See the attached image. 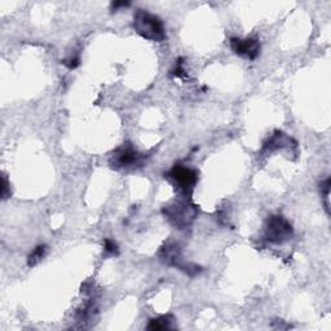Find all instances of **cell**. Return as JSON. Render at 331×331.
Listing matches in <instances>:
<instances>
[{
  "mask_svg": "<svg viewBox=\"0 0 331 331\" xmlns=\"http://www.w3.org/2000/svg\"><path fill=\"white\" fill-rule=\"evenodd\" d=\"M230 48L236 52L238 56L244 57L249 60H255L260 53V43L256 39H238V38H232L230 39Z\"/></svg>",
  "mask_w": 331,
  "mask_h": 331,
  "instance_id": "5",
  "label": "cell"
},
{
  "mask_svg": "<svg viewBox=\"0 0 331 331\" xmlns=\"http://www.w3.org/2000/svg\"><path fill=\"white\" fill-rule=\"evenodd\" d=\"M169 176L174 180L177 188L181 189L184 193H190L197 184V180H198L196 171L186 169V167H181V166H175L174 169L170 171Z\"/></svg>",
  "mask_w": 331,
  "mask_h": 331,
  "instance_id": "4",
  "label": "cell"
},
{
  "mask_svg": "<svg viewBox=\"0 0 331 331\" xmlns=\"http://www.w3.org/2000/svg\"><path fill=\"white\" fill-rule=\"evenodd\" d=\"M330 185H331V180L326 179L322 184H321V193H322L323 198L326 201V210L328 212V197H330Z\"/></svg>",
  "mask_w": 331,
  "mask_h": 331,
  "instance_id": "10",
  "label": "cell"
},
{
  "mask_svg": "<svg viewBox=\"0 0 331 331\" xmlns=\"http://www.w3.org/2000/svg\"><path fill=\"white\" fill-rule=\"evenodd\" d=\"M292 236V227L284 216L272 215L267 220L265 225V238L268 242L274 244H281L289 241Z\"/></svg>",
  "mask_w": 331,
  "mask_h": 331,
  "instance_id": "2",
  "label": "cell"
},
{
  "mask_svg": "<svg viewBox=\"0 0 331 331\" xmlns=\"http://www.w3.org/2000/svg\"><path fill=\"white\" fill-rule=\"evenodd\" d=\"M172 322H174V320H172L171 316H162V317L150 320V322H149L148 325V328L153 331L167 330V328L172 327Z\"/></svg>",
  "mask_w": 331,
  "mask_h": 331,
  "instance_id": "8",
  "label": "cell"
},
{
  "mask_svg": "<svg viewBox=\"0 0 331 331\" xmlns=\"http://www.w3.org/2000/svg\"><path fill=\"white\" fill-rule=\"evenodd\" d=\"M133 27L139 35L148 40L163 42L166 39V31L162 20L144 9H137L133 16Z\"/></svg>",
  "mask_w": 331,
  "mask_h": 331,
  "instance_id": "1",
  "label": "cell"
},
{
  "mask_svg": "<svg viewBox=\"0 0 331 331\" xmlns=\"http://www.w3.org/2000/svg\"><path fill=\"white\" fill-rule=\"evenodd\" d=\"M166 217L175 225V227L183 229L186 225L191 224L197 216V210L193 205L188 202L176 203V205L169 206L163 210Z\"/></svg>",
  "mask_w": 331,
  "mask_h": 331,
  "instance_id": "3",
  "label": "cell"
},
{
  "mask_svg": "<svg viewBox=\"0 0 331 331\" xmlns=\"http://www.w3.org/2000/svg\"><path fill=\"white\" fill-rule=\"evenodd\" d=\"M105 251L112 254V255H118V246H117L115 242L106 239V241H105Z\"/></svg>",
  "mask_w": 331,
  "mask_h": 331,
  "instance_id": "11",
  "label": "cell"
},
{
  "mask_svg": "<svg viewBox=\"0 0 331 331\" xmlns=\"http://www.w3.org/2000/svg\"><path fill=\"white\" fill-rule=\"evenodd\" d=\"M45 254H47V246H45V244H40V246H38L37 249L30 254V256H29V260H27L29 267H35L37 264H39L40 261L44 259Z\"/></svg>",
  "mask_w": 331,
  "mask_h": 331,
  "instance_id": "9",
  "label": "cell"
},
{
  "mask_svg": "<svg viewBox=\"0 0 331 331\" xmlns=\"http://www.w3.org/2000/svg\"><path fill=\"white\" fill-rule=\"evenodd\" d=\"M8 183H7L6 177H3V180H2V198L7 200V198H8Z\"/></svg>",
  "mask_w": 331,
  "mask_h": 331,
  "instance_id": "13",
  "label": "cell"
},
{
  "mask_svg": "<svg viewBox=\"0 0 331 331\" xmlns=\"http://www.w3.org/2000/svg\"><path fill=\"white\" fill-rule=\"evenodd\" d=\"M291 143H295L291 137L286 136L282 132H275L274 135L268 140V143L264 145V149L268 150V152H273V150H277V149H282L285 146H289Z\"/></svg>",
  "mask_w": 331,
  "mask_h": 331,
  "instance_id": "7",
  "label": "cell"
},
{
  "mask_svg": "<svg viewBox=\"0 0 331 331\" xmlns=\"http://www.w3.org/2000/svg\"><path fill=\"white\" fill-rule=\"evenodd\" d=\"M62 64H64L65 66H68L69 69H75L80 65V60H79V57H70V59L68 60H64Z\"/></svg>",
  "mask_w": 331,
  "mask_h": 331,
  "instance_id": "12",
  "label": "cell"
},
{
  "mask_svg": "<svg viewBox=\"0 0 331 331\" xmlns=\"http://www.w3.org/2000/svg\"><path fill=\"white\" fill-rule=\"evenodd\" d=\"M129 2H114L112 3V11H118L119 8H126V7H129Z\"/></svg>",
  "mask_w": 331,
  "mask_h": 331,
  "instance_id": "14",
  "label": "cell"
},
{
  "mask_svg": "<svg viewBox=\"0 0 331 331\" xmlns=\"http://www.w3.org/2000/svg\"><path fill=\"white\" fill-rule=\"evenodd\" d=\"M140 159V155L136 150L131 148V146H122L121 149H118L117 152L113 154L112 158V164L113 167H129L137 163V160Z\"/></svg>",
  "mask_w": 331,
  "mask_h": 331,
  "instance_id": "6",
  "label": "cell"
}]
</instances>
